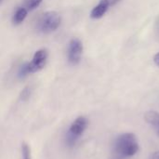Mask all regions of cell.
<instances>
[{"label": "cell", "instance_id": "obj_7", "mask_svg": "<svg viewBox=\"0 0 159 159\" xmlns=\"http://www.w3.org/2000/svg\"><path fill=\"white\" fill-rule=\"evenodd\" d=\"M144 118L146 122L154 129L159 137V113L156 111H149L145 113Z\"/></svg>", "mask_w": 159, "mask_h": 159}, {"label": "cell", "instance_id": "obj_6", "mask_svg": "<svg viewBox=\"0 0 159 159\" xmlns=\"http://www.w3.org/2000/svg\"><path fill=\"white\" fill-rule=\"evenodd\" d=\"M109 7H110V5L107 0H101L91 10L90 17L92 19H101L107 12Z\"/></svg>", "mask_w": 159, "mask_h": 159}, {"label": "cell", "instance_id": "obj_1", "mask_svg": "<svg viewBox=\"0 0 159 159\" xmlns=\"http://www.w3.org/2000/svg\"><path fill=\"white\" fill-rule=\"evenodd\" d=\"M116 154L123 157L134 156L139 150V143L133 133H124L117 137L115 143Z\"/></svg>", "mask_w": 159, "mask_h": 159}, {"label": "cell", "instance_id": "obj_16", "mask_svg": "<svg viewBox=\"0 0 159 159\" xmlns=\"http://www.w3.org/2000/svg\"><path fill=\"white\" fill-rule=\"evenodd\" d=\"M150 159H159V151L155 152V153L151 156V158Z\"/></svg>", "mask_w": 159, "mask_h": 159}, {"label": "cell", "instance_id": "obj_3", "mask_svg": "<svg viewBox=\"0 0 159 159\" xmlns=\"http://www.w3.org/2000/svg\"><path fill=\"white\" fill-rule=\"evenodd\" d=\"M88 125H89V120L85 116H79L73 122L67 134V143L70 146L75 144L76 141L87 129Z\"/></svg>", "mask_w": 159, "mask_h": 159}, {"label": "cell", "instance_id": "obj_5", "mask_svg": "<svg viewBox=\"0 0 159 159\" xmlns=\"http://www.w3.org/2000/svg\"><path fill=\"white\" fill-rule=\"evenodd\" d=\"M48 57V49L41 48L39 50H37L34 53V55L32 59V61L28 62L30 74H34V73H36V72H39L40 70H42L47 63Z\"/></svg>", "mask_w": 159, "mask_h": 159}, {"label": "cell", "instance_id": "obj_8", "mask_svg": "<svg viewBox=\"0 0 159 159\" xmlns=\"http://www.w3.org/2000/svg\"><path fill=\"white\" fill-rule=\"evenodd\" d=\"M28 14V10L26 8H24L23 7H20L17 8V10L15 11L14 15H13V18H12V22L15 24V25H18V24H20L26 18Z\"/></svg>", "mask_w": 159, "mask_h": 159}, {"label": "cell", "instance_id": "obj_9", "mask_svg": "<svg viewBox=\"0 0 159 159\" xmlns=\"http://www.w3.org/2000/svg\"><path fill=\"white\" fill-rule=\"evenodd\" d=\"M42 1L43 0H23L22 7L26 8L28 11H31L35 9L37 7H39Z\"/></svg>", "mask_w": 159, "mask_h": 159}, {"label": "cell", "instance_id": "obj_11", "mask_svg": "<svg viewBox=\"0 0 159 159\" xmlns=\"http://www.w3.org/2000/svg\"><path fill=\"white\" fill-rule=\"evenodd\" d=\"M21 152H22L23 159H32L31 149H30L29 145L26 143H22V144H21Z\"/></svg>", "mask_w": 159, "mask_h": 159}, {"label": "cell", "instance_id": "obj_4", "mask_svg": "<svg viewBox=\"0 0 159 159\" xmlns=\"http://www.w3.org/2000/svg\"><path fill=\"white\" fill-rule=\"evenodd\" d=\"M83 54V44L79 38H73L71 39L68 51H67V58L68 61L72 65H77L82 58Z\"/></svg>", "mask_w": 159, "mask_h": 159}, {"label": "cell", "instance_id": "obj_12", "mask_svg": "<svg viewBox=\"0 0 159 159\" xmlns=\"http://www.w3.org/2000/svg\"><path fill=\"white\" fill-rule=\"evenodd\" d=\"M20 97H21V99H22L23 101H26V100L30 97V89H29V88H25V89L22 90Z\"/></svg>", "mask_w": 159, "mask_h": 159}, {"label": "cell", "instance_id": "obj_13", "mask_svg": "<svg viewBox=\"0 0 159 159\" xmlns=\"http://www.w3.org/2000/svg\"><path fill=\"white\" fill-rule=\"evenodd\" d=\"M155 34H156V37L157 38V40H159V15L157 18L156 23H155Z\"/></svg>", "mask_w": 159, "mask_h": 159}, {"label": "cell", "instance_id": "obj_15", "mask_svg": "<svg viewBox=\"0 0 159 159\" xmlns=\"http://www.w3.org/2000/svg\"><path fill=\"white\" fill-rule=\"evenodd\" d=\"M154 61H155V63L159 67V52H157V53L155 55V57H154Z\"/></svg>", "mask_w": 159, "mask_h": 159}, {"label": "cell", "instance_id": "obj_10", "mask_svg": "<svg viewBox=\"0 0 159 159\" xmlns=\"http://www.w3.org/2000/svg\"><path fill=\"white\" fill-rule=\"evenodd\" d=\"M30 75V71H29V63L28 62H24L19 69V73L18 75L20 77H25L26 75Z\"/></svg>", "mask_w": 159, "mask_h": 159}, {"label": "cell", "instance_id": "obj_14", "mask_svg": "<svg viewBox=\"0 0 159 159\" xmlns=\"http://www.w3.org/2000/svg\"><path fill=\"white\" fill-rule=\"evenodd\" d=\"M107 1H108V3H109L110 7H113V6L116 5L118 2H120L121 0H107Z\"/></svg>", "mask_w": 159, "mask_h": 159}, {"label": "cell", "instance_id": "obj_2", "mask_svg": "<svg viewBox=\"0 0 159 159\" xmlns=\"http://www.w3.org/2000/svg\"><path fill=\"white\" fill-rule=\"evenodd\" d=\"M61 15L56 11H47L39 19L37 27L43 34H50L55 32L61 25Z\"/></svg>", "mask_w": 159, "mask_h": 159}, {"label": "cell", "instance_id": "obj_17", "mask_svg": "<svg viewBox=\"0 0 159 159\" xmlns=\"http://www.w3.org/2000/svg\"><path fill=\"white\" fill-rule=\"evenodd\" d=\"M1 2H2V0H0V3H1Z\"/></svg>", "mask_w": 159, "mask_h": 159}]
</instances>
